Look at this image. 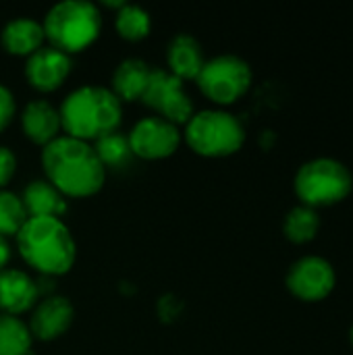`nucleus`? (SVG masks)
Wrapping results in <instances>:
<instances>
[{
	"instance_id": "1",
	"label": "nucleus",
	"mask_w": 353,
	"mask_h": 355,
	"mask_svg": "<svg viewBox=\"0 0 353 355\" xmlns=\"http://www.w3.org/2000/svg\"><path fill=\"white\" fill-rule=\"evenodd\" d=\"M42 166L46 179L71 198H85L100 191L106 168L102 166L94 146L71 135H58L42 150Z\"/></svg>"
},
{
	"instance_id": "2",
	"label": "nucleus",
	"mask_w": 353,
	"mask_h": 355,
	"mask_svg": "<svg viewBox=\"0 0 353 355\" xmlns=\"http://www.w3.org/2000/svg\"><path fill=\"white\" fill-rule=\"evenodd\" d=\"M60 125L67 135L77 139H100L119 129L121 100L102 85H83L73 89L60 104Z\"/></svg>"
},
{
	"instance_id": "3",
	"label": "nucleus",
	"mask_w": 353,
	"mask_h": 355,
	"mask_svg": "<svg viewBox=\"0 0 353 355\" xmlns=\"http://www.w3.org/2000/svg\"><path fill=\"white\" fill-rule=\"evenodd\" d=\"M23 260L46 277L67 272L77 256L75 239L60 218H27L17 233Z\"/></svg>"
},
{
	"instance_id": "4",
	"label": "nucleus",
	"mask_w": 353,
	"mask_h": 355,
	"mask_svg": "<svg viewBox=\"0 0 353 355\" xmlns=\"http://www.w3.org/2000/svg\"><path fill=\"white\" fill-rule=\"evenodd\" d=\"M44 35L64 54L87 48L100 33L102 17L89 0H60L44 19Z\"/></svg>"
},
{
	"instance_id": "5",
	"label": "nucleus",
	"mask_w": 353,
	"mask_h": 355,
	"mask_svg": "<svg viewBox=\"0 0 353 355\" xmlns=\"http://www.w3.org/2000/svg\"><path fill=\"white\" fill-rule=\"evenodd\" d=\"M243 139L246 131L241 121L227 110L206 108L193 112L185 123V141L202 156H229L243 146Z\"/></svg>"
},
{
	"instance_id": "6",
	"label": "nucleus",
	"mask_w": 353,
	"mask_h": 355,
	"mask_svg": "<svg viewBox=\"0 0 353 355\" xmlns=\"http://www.w3.org/2000/svg\"><path fill=\"white\" fill-rule=\"evenodd\" d=\"M352 173L335 158H314L300 166L295 193L304 206H331L345 200L352 191Z\"/></svg>"
},
{
	"instance_id": "7",
	"label": "nucleus",
	"mask_w": 353,
	"mask_h": 355,
	"mask_svg": "<svg viewBox=\"0 0 353 355\" xmlns=\"http://www.w3.org/2000/svg\"><path fill=\"white\" fill-rule=\"evenodd\" d=\"M196 81L202 94L212 102L231 104L248 92L252 83V69L237 54H218L204 62Z\"/></svg>"
},
{
	"instance_id": "8",
	"label": "nucleus",
	"mask_w": 353,
	"mask_h": 355,
	"mask_svg": "<svg viewBox=\"0 0 353 355\" xmlns=\"http://www.w3.org/2000/svg\"><path fill=\"white\" fill-rule=\"evenodd\" d=\"M141 102L156 110V116H162L175 125L187 123L193 114V104L183 87V81L169 69H152Z\"/></svg>"
},
{
	"instance_id": "9",
	"label": "nucleus",
	"mask_w": 353,
	"mask_h": 355,
	"mask_svg": "<svg viewBox=\"0 0 353 355\" xmlns=\"http://www.w3.org/2000/svg\"><path fill=\"white\" fill-rule=\"evenodd\" d=\"M129 146L133 156L146 160H158L175 154L181 144L179 125L162 116H144L129 131Z\"/></svg>"
},
{
	"instance_id": "10",
	"label": "nucleus",
	"mask_w": 353,
	"mask_h": 355,
	"mask_svg": "<svg viewBox=\"0 0 353 355\" xmlns=\"http://www.w3.org/2000/svg\"><path fill=\"white\" fill-rule=\"evenodd\" d=\"M287 287L304 302L325 300L335 287V270L331 262L320 256H304L289 268Z\"/></svg>"
},
{
	"instance_id": "11",
	"label": "nucleus",
	"mask_w": 353,
	"mask_h": 355,
	"mask_svg": "<svg viewBox=\"0 0 353 355\" xmlns=\"http://www.w3.org/2000/svg\"><path fill=\"white\" fill-rule=\"evenodd\" d=\"M71 71V56L54 46H42L27 56L25 77L31 87L40 92L56 89Z\"/></svg>"
},
{
	"instance_id": "12",
	"label": "nucleus",
	"mask_w": 353,
	"mask_h": 355,
	"mask_svg": "<svg viewBox=\"0 0 353 355\" xmlns=\"http://www.w3.org/2000/svg\"><path fill=\"white\" fill-rule=\"evenodd\" d=\"M75 310L73 304L62 295H46L40 304L33 306L29 318V333L35 339L50 341L60 337L73 322Z\"/></svg>"
},
{
	"instance_id": "13",
	"label": "nucleus",
	"mask_w": 353,
	"mask_h": 355,
	"mask_svg": "<svg viewBox=\"0 0 353 355\" xmlns=\"http://www.w3.org/2000/svg\"><path fill=\"white\" fill-rule=\"evenodd\" d=\"M37 300V283L19 268L0 270V314L19 316L33 310Z\"/></svg>"
},
{
	"instance_id": "14",
	"label": "nucleus",
	"mask_w": 353,
	"mask_h": 355,
	"mask_svg": "<svg viewBox=\"0 0 353 355\" xmlns=\"http://www.w3.org/2000/svg\"><path fill=\"white\" fill-rule=\"evenodd\" d=\"M21 125L25 135L35 141V144H50L52 139L58 137V131L62 129L60 125V112L54 104H50L48 100L40 98V100H31L23 112H21Z\"/></svg>"
},
{
	"instance_id": "15",
	"label": "nucleus",
	"mask_w": 353,
	"mask_h": 355,
	"mask_svg": "<svg viewBox=\"0 0 353 355\" xmlns=\"http://www.w3.org/2000/svg\"><path fill=\"white\" fill-rule=\"evenodd\" d=\"M21 204L27 218H60L67 212V196H62L48 179H33L25 185Z\"/></svg>"
},
{
	"instance_id": "16",
	"label": "nucleus",
	"mask_w": 353,
	"mask_h": 355,
	"mask_svg": "<svg viewBox=\"0 0 353 355\" xmlns=\"http://www.w3.org/2000/svg\"><path fill=\"white\" fill-rule=\"evenodd\" d=\"M206 58H204V50L202 44L189 35V33H177L171 37L169 46H166V64L169 71L183 79H196L204 67Z\"/></svg>"
},
{
	"instance_id": "17",
	"label": "nucleus",
	"mask_w": 353,
	"mask_h": 355,
	"mask_svg": "<svg viewBox=\"0 0 353 355\" xmlns=\"http://www.w3.org/2000/svg\"><path fill=\"white\" fill-rule=\"evenodd\" d=\"M46 40L44 35V25L31 17H15L10 19L0 33L2 46L10 54L19 56H29L37 48H42V42Z\"/></svg>"
},
{
	"instance_id": "18",
	"label": "nucleus",
	"mask_w": 353,
	"mask_h": 355,
	"mask_svg": "<svg viewBox=\"0 0 353 355\" xmlns=\"http://www.w3.org/2000/svg\"><path fill=\"white\" fill-rule=\"evenodd\" d=\"M152 67L141 58H125L117 64L112 73V94L119 100H137L144 96V89L150 81Z\"/></svg>"
},
{
	"instance_id": "19",
	"label": "nucleus",
	"mask_w": 353,
	"mask_h": 355,
	"mask_svg": "<svg viewBox=\"0 0 353 355\" xmlns=\"http://www.w3.org/2000/svg\"><path fill=\"white\" fill-rule=\"evenodd\" d=\"M29 327L10 314H0V355H27L31 349Z\"/></svg>"
},
{
	"instance_id": "20",
	"label": "nucleus",
	"mask_w": 353,
	"mask_h": 355,
	"mask_svg": "<svg viewBox=\"0 0 353 355\" xmlns=\"http://www.w3.org/2000/svg\"><path fill=\"white\" fill-rule=\"evenodd\" d=\"M318 227H320V218L316 210L310 206H295L293 210L287 212L283 223L285 237L291 239L293 243L312 241L318 233Z\"/></svg>"
},
{
	"instance_id": "21",
	"label": "nucleus",
	"mask_w": 353,
	"mask_h": 355,
	"mask_svg": "<svg viewBox=\"0 0 353 355\" xmlns=\"http://www.w3.org/2000/svg\"><path fill=\"white\" fill-rule=\"evenodd\" d=\"M94 150H96V154H98L104 168L125 166V164H129V160L133 156L131 146H129V137L123 135L119 129L112 131V133L102 135L100 139H96Z\"/></svg>"
},
{
	"instance_id": "22",
	"label": "nucleus",
	"mask_w": 353,
	"mask_h": 355,
	"mask_svg": "<svg viewBox=\"0 0 353 355\" xmlns=\"http://www.w3.org/2000/svg\"><path fill=\"white\" fill-rule=\"evenodd\" d=\"M114 25H117V31L125 37V40H141L148 35L150 31V15L146 8H141L139 4H123L117 12V19H114Z\"/></svg>"
},
{
	"instance_id": "23",
	"label": "nucleus",
	"mask_w": 353,
	"mask_h": 355,
	"mask_svg": "<svg viewBox=\"0 0 353 355\" xmlns=\"http://www.w3.org/2000/svg\"><path fill=\"white\" fill-rule=\"evenodd\" d=\"M25 220L27 214L21 204V198L8 189H0V235H17Z\"/></svg>"
},
{
	"instance_id": "24",
	"label": "nucleus",
	"mask_w": 353,
	"mask_h": 355,
	"mask_svg": "<svg viewBox=\"0 0 353 355\" xmlns=\"http://www.w3.org/2000/svg\"><path fill=\"white\" fill-rule=\"evenodd\" d=\"M15 108H17V104H15L12 92H10L4 83H0V131L6 129L8 123L12 121Z\"/></svg>"
},
{
	"instance_id": "25",
	"label": "nucleus",
	"mask_w": 353,
	"mask_h": 355,
	"mask_svg": "<svg viewBox=\"0 0 353 355\" xmlns=\"http://www.w3.org/2000/svg\"><path fill=\"white\" fill-rule=\"evenodd\" d=\"M15 168H17V158L12 150L6 146H0V189H4V185L12 179Z\"/></svg>"
},
{
	"instance_id": "26",
	"label": "nucleus",
	"mask_w": 353,
	"mask_h": 355,
	"mask_svg": "<svg viewBox=\"0 0 353 355\" xmlns=\"http://www.w3.org/2000/svg\"><path fill=\"white\" fill-rule=\"evenodd\" d=\"M8 258H10V245H8L6 237H2V235H0V270H2V268H6Z\"/></svg>"
},
{
	"instance_id": "27",
	"label": "nucleus",
	"mask_w": 353,
	"mask_h": 355,
	"mask_svg": "<svg viewBox=\"0 0 353 355\" xmlns=\"http://www.w3.org/2000/svg\"><path fill=\"white\" fill-rule=\"evenodd\" d=\"M350 339H352V343H353V327H352V331H350Z\"/></svg>"
}]
</instances>
